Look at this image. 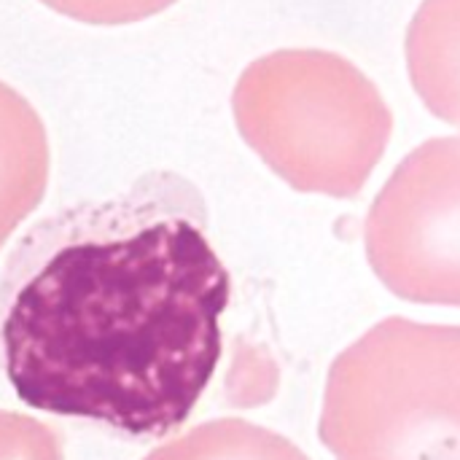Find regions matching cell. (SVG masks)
I'll return each instance as SVG.
<instances>
[{"label": "cell", "instance_id": "obj_1", "mask_svg": "<svg viewBox=\"0 0 460 460\" xmlns=\"http://www.w3.org/2000/svg\"><path fill=\"white\" fill-rule=\"evenodd\" d=\"M186 197L156 172L24 234L0 286L3 369L22 404L129 437L189 420L221 358L229 272Z\"/></svg>", "mask_w": 460, "mask_h": 460}, {"label": "cell", "instance_id": "obj_2", "mask_svg": "<svg viewBox=\"0 0 460 460\" xmlns=\"http://www.w3.org/2000/svg\"><path fill=\"white\" fill-rule=\"evenodd\" d=\"M232 113L259 159L305 194L353 199L385 156L394 113L350 59L326 49H278L234 84Z\"/></svg>", "mask_w": 460, "mask_h": 460}, {"label": "cell", "instance_id": "obj_3", "mask_svg": "<svg viewBox=\"0 0 460 460\" xmlns=\"http://www.w3.org/2000/svg\"><path fill=\"white\" fill-rule=\"evenodd\" d=\"M318 434L337 460H460V326H372L332 364Z\"/></svg>", "mask_w": 460, "mask_h": 460}, {"label": "cell", "instance_id": "obj_4", "mask_svg": "<svg viewBox=\"0 0 460 460\" xmlns=\"http://www.w3.org/2000/svg\"><path fill=\"white\" fill-rule=\"evenodd\" d=\"M364 243L388 291L460 307V135L431 137L402 159L369 208Z\"/></svg>", "mask_w": 460, "mask_h": 460}, {"label": "cell", "instance_id": "obj_5", "mask_svg": "<svg viewBox=\"0 0 460 460\" xmlns=\"http://www.w3.org/2000/svg\"><path fill=\"white\" fill-rule=\"evenodd\" d=\"M49 137L35 108L0 81V248L40 205L49 186Z\"/></svg>", "mask_w": 460, "mask_h": 460}, {"label": "cell", "instance_id": "obj_6", "mask_svg": "<svg viewBox=\"0 0 460 460\" xmlns=\"http://www.w3.org/2000/svg\"><path fill=\"white\" fill-rule=\"evenodd\" d=\"M404 54L423 105L460 129V0H423L407 27Z\"/></svg>", "mask_w": 460, "mask_h": 460}, {"label": "cell", "instance_id": "obj_7", "mask_svg": "<svg viewBox=\"0 0 460 460\" xmlns=\"http://www.w3.org/2000/svg\"><path fill=\"white\" fill-rule=\"evenodd\" d=\"M146 460H310L286 437L240 418L202 423Z\"/></svg>", "mask_w": 460, "mask_h": 460}, {"label": "cell", "instance_id": "obj_8", "mask_svg": "<svg viewBox=\"0 0 460 460\" xmlns=\"http://www.w3.org/2000/svg\"><path fill=\"white\" fill-rule=\"evenodd\" d=\"M51 11L86 24H129L162 13L178 0H40Z\"/></svg>", "mask_w": 460, "mask_h": 460}]
</instances>
